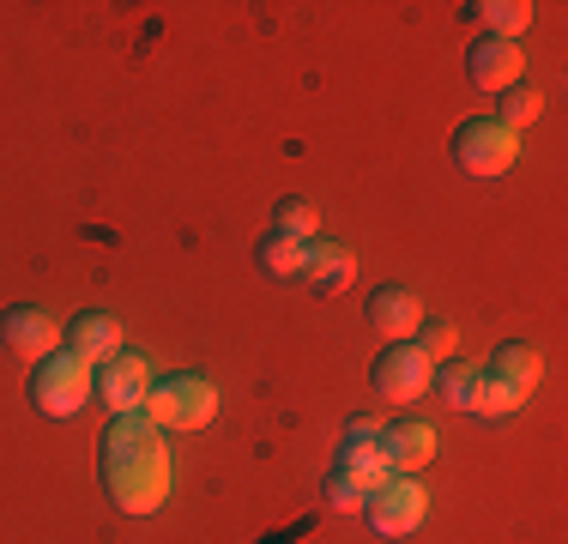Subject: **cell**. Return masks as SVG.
Wrapping results in <instances>:
<instances>
[{
  "mask_svg": "<svg viewBox=\"0 0 568 544\" xmlns=\"http://www.w3.org/2000/svg\"><path fill=\"white\" fill-rule=\"evenodd\" d=\"M436 447H442V435H436V424H424V417H394V424L382 430V454L399 478H412L417 466H429Z\"/></svg>",
  "mask_w": 568,
  "mask_h": 544,
  "instance_id": "obj_12",
  "label": "cell"
},
{
  "mask_svg": "<svg viewBox=\"0 0 568 544\" xmlns=\"http://www.w3.org/2000/svg\"><path fill=\"white\" fill-rule=\"evenodd\" d=\"M484 19V37H503V43H514V31H526L532 24V7L526 0H484V7H471Z\"/></svg>",
  "mask_w": 568,
  "mask_h": 544,
  "instance_id": "obj_17",
  "label": "cell"
},
{
  "mask_svg": "<svg viewBox=\"0 0 568 544\" xmlns=\"http://www.w3.org/2000/svg\"><path fill=\"white\" fill-rule=\"evenodd\" d=\"M321 496H327V508H363V502H369V496H363V484L351 478V472H339V466L327 472V484H321Z\"/></svg>",
  "mask_w": 568,
  "mask_h": 544,
  "instance_id": "obj_22",
  "label": "cell"
},
{
  "mask_svg": "<svg viewBox=\"0 0 568 544\" xmlns=\"http://www.w3.org/2000/svg\"><path fill=\"white\" fill-rule=\"evenodd\" d=\"M254 254H261V272H266V279H303L308 242L284 236V230H266V236L254 242Z\"/></svg>",
  "mask_w": 568,
  "mask_h": 544,
  "instance_id": "obj_16",
  "label": "cell"
},
{
  "mask_svg": "<svg viewBox=\"0 0 568 544\" xmlns=\"http://www.w3.org/2000/svg\"><path fill=\"white\" fill-rule=\"evenodd\" d=\"M158 430H206L212 412H219V387L194 370H175V375H158L152 393L140 405Z\"/></svg>",
  "mask_w": 568,
  "mask_h": 544,
  "instance_id": "obj_2",
  "label": "cell"
},
{
  "mask_svg": "<svg viewBox=\"0 0 568 544\" xmlns=\"http://www.w3.org/2000/svg\"><path fill=\"white\" fill-rule=\"evenodd\" d=\"M369 387L382 393V400H417V393L429 387V357L417 345H382L369 363Z\"/></svg>",
  "mask_w": 568,
  "mask_h": 544,
  "instance_id": "obj_8",
  "label": "cell"
},
{
  "mask_svg": "<svg viewBox=\"0 0 568 544\" xmlns=\"http://www.w3.org/2000/svg\"><path fill=\"white\" fill-rule=\"evenodd\" d=\"M0 345L7 351H19V357H49V351H61V326L43 315V309H31V303H12V309H0Z\"/></svg>",
  "mask_w": 568,
  "mask_h": 544,
  "instance_id": "obj_9",
  "label": "cell"
},
{
  "mask_svg": "<svg viewBox=\"0 0 568 544\" xmlns=\"http://www.w3.org/2000/svg\"><path fill=\"white\" fill-rule=\"evenodd\" d=\"M424 508H429L424 484L399 478V472H394V478L363 502V521H369L375 533H387V538H405V533H417V526H424Z\"/></svg>",
  "mask_w": 568,
  "mask_h": 544,
  "instance_id": "obj_6",
  "label": "cell"
},
{
  "mask_svg": "<svg viewBox=\"0 0 568 544\" xmlns=\"http://www.w3.org/2000/svg\"><path fill=\"white\" fill-rule=\"evenodd\" d=\"M91 400V363H79L73 351H49L31 370V405L43 417H73Z\"/></svg>",
  "mask_w": 568,
  "mask_h": 544,
  "instance_id": "obj_3",
  "label": "cell"
},
{
  "mask_svg": "<svg viewBox=\"0 0 568 544\" xmlns=\"http://www.w3.org/2000/svg\"><path fill=\"white\" fill-rule=\"evenodd\" d=\"M339 472H351V478L363 484V496H375V490L394 478V466H387V454H382V424H375V417H351L345 424Z\"/></svg>",
  "mask_w": 568,
  "mask_h": 544,
  "instance_id": "obj_7",
  "label": "cell"
},
{
  "mask_svg": "<svg viewBox=\"0 0 568 544\" xmlns=\"http://www.w3.org/2000/svg\"><path fill=\"white\" fill-rule=\"evenodd\" d=\"M538 109H545V98H538V85H508L503 91V109H496V121H503V128H526V121H538Z\"/></svg>",
  "mask_w": 568,
  "mask_h": 544,
  "instance_id": "obj_20",
  "label": "cell"
},
{
  "mask_svg": "<svg viewBox=\"0 0 568 544\" xmlns=\"http://www.w3.org/2000/svg\"><path fill=\"white\" fill-rule=\"evenodd\" d=\"M98 478L110 490V502L121 514H158L170 496V447L164 430L145 412H121L110 417L98 442Z\"/></svg>",
  "mask_w": 568,
  "mask_h": 544,
  "instance_id": "obj_1",
  "label": "cell"
},
{
  "mask_svg": "<svg viewBox=\"0 0 568 544\" xmlns=\"http://www.w3.org/2000/svg\"><path fill=\"white\" fill-rule=\"evenodd\" d=\"M520 393L514 387H503L496 375H484L478 370V381H471V400H466V412H484V417H508V412H520Z\"/></svg>",
  "mask_w": 568,
  "mask_h": 544,
  "instance_id": "obj_18",
  "label": "cell"
},
{
  "mask_svg": "<svg viewBox=\"0 0 568 544\" xmlns=\"http://www.w3.org/2000/svg\"><path fill=\"white\" fill-rule=\"evenodd\" d=\"M520 73H526L520 43H503V37H478L471 54H466V79L478 91H496V98H503L508 85H520Z\"/></svg>",
  "mask_w": 568,
  "mask_h": 544,
  "instance_id": "obj_10",
  "label": "cell"
},
{
  "mask_svg": "<svg viewBox=\"0 0 568 544\" xmlns=\"http://www.w3.org/2000/svg\"><path fill=\"white\" fill-rule=\"evenodd\" d=\"M273 230H284V236H296V242H315V206L308 200H278V212H273Z\"/></svg>",
  "mask_w": 568,
  "mask_h": 544,
  "instance_id": "obj_21",
  "label": "cell"
},
{
  "mask_svg": "<svg viewBox=\"0 0 568 544\" xmlns=\"http://www.w3.org/2000/svg\"><path fill=\"white\" fill-rule=\"evenodd\" d=\"M429 381H436V393H442L448 405H466V400H471V381H478V363H466V357L429 363Z\"/></svg>",
  "mask_w": 568,
  "mask_h": 544,
  "instance_id": "obj_19",
  "label": "cell"
},
{
  "mask_svg": "<svg viewBox=\"0 0 568 544\" xmlns=\"http://www.w3.org/2000/svg\"><path fill=\"white\" fill-rule=\"evenodd\" d=\"M484 375H496L503 387L520 393V400H532L538 375H545V357H538V345H526V339H508V345H496V351H490Z\"/></svg>",
  "mask_w": 568,
  "mask_h": 544,
  "instance_id": "obj_14",
  "label": "cell"
},
{
  "mask_svg": "<svg viewBox=\"0 0 568 544\" xmlns=\"http://www.w3.org/2000/svg\"><path fill=\"white\" fill-rule=\"evenodd\" d=\"M412 345L424 351L429 363H436V351H454V321H442V315L429 321V315H424V326H417V339H412Z\"/></svg>",
  "mask_w": 568,
  "mask_h": 544,
  "instance_id": "obj_23",
  "label": "cell"
},
{
  "mask_svg": "<svg viewBox=\"0 0 568 544\" xmlns=\"http://www.w3.org/2000/svg\"><path fill=\"white\" fill-rule=\"evenodd\" d=\"M514 158H520V140L496 115H471L454 128V163L466 175H503Z\"/></svg>",
  "mask_w": 568,
  "mask_h": 544,
  "instance_id": "obj_4",
  "label": "cell"
},
{
  "mask_svg": "<svg viewBox=\"0 0 568 544\" xmlns=\"http://www.w3.org/2000/svg\"><path fill=\"white\" fill-rule=\"evenodd\" d=\"M363 315H369V326L387 345H412V333L424 326V303H417V291H405V284H382Z\"/></svg>",
  "mask_w": 568,
  "mask_h": 544,
  "instance_id": "obj_11",
  "label": "cell"
},
{
  "mask_svg": "<svg viewBox=\"0 0 568 544\" xmlns=\"http://www.w3.org/2000/svg\"><path fill=\"white\" fill-rule=\"evenodd\" d=\"M303 279L315 284V291H345L351 279H357V254L345 249V242H308V261H303Z\"/></svg>",
  "mask_w": 568,
  "mask_h": 544,
  "instance_id": "obj_15",
  "label": "cell"
},
{
  "mask_svg": "<svg viewBox=\"0 0 568 544\" xmlns=\"http://www.w3.org/2000/svg\"><path fill=\"white\" fill-rule=\"evenodd\" d=\"M152 363H145V351H115V357L91 363V387H98V400L110 405V412H140L145 393H152Z\"/></svg>",
  "mask_w": 568,
  "mask_h": 544,
  "instance_id": "obj_5",
  "label": "cell"
},
{
  "mask_svg": "<svg viewBox=\"0 0 568 544\" xmlns=\"http://www.w3.org/2000/svg\"><path fill=\"white\" fill-rule=\"evenodd\" d=\"M61 351H73L79 363L115 357V351H121V321L103 315V309H79V315L61 326Z\"/></svg>",
  "mask_w": 568,
  "mask_h": 544,
  "instance_id": "obj_13",
  "label": "cell"
}]
</instances>
